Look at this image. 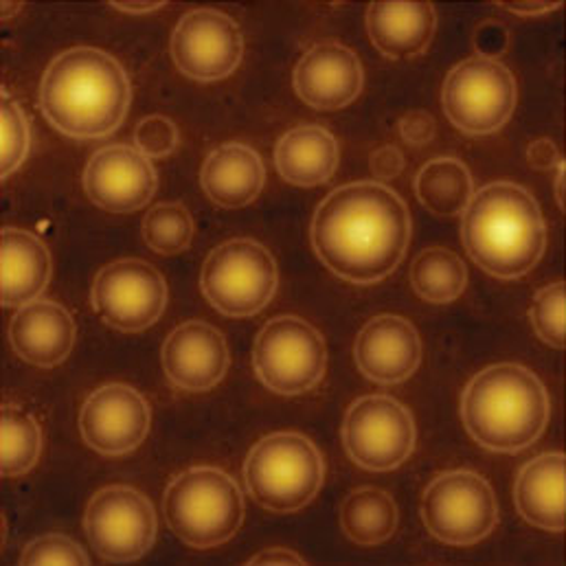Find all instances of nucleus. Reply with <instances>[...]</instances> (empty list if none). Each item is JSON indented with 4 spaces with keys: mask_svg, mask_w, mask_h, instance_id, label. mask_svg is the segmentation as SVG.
Returning a JSON list of instances; mask_svg holds the SVG:
<instances>
[{
    "mask_svg": "<svg viewBox=\"0 0 566 566\" xmlns=\"http://www.w3.org/2000/svg\"><path fill=\"white\" fill-rule=\"evenodd\" d=\"M411 242L407 202L387 185L352 182L334 189L312 220V247L340 280L376 283L391 275Z\"/></svg>",
    "mask_w": 566,
    "mask_h": 566,
    "instance_id": "f257e3e1",
    "label": "nucleus"
},
{
    "mask_svg": "<svg viewBox=\"0 0 566 566\" xmlns=\"http://www.w3.org/2000/svg\"><path fill=\"white\" fill-rule=\"evenodd\" d=\"M133 99L126 69L106 51L77 46L60 53L40 86V106L51 126L73 139H102L126 119Z\"/></svg>",
    "mask_w": 566,
    "mask_h": 566,
    "instance_id": "f03ea898",
    "label": "nucleus"
},
{
    "mask_svg": "<svg viewBox=\"0 0 566 566\" xmlns=\"http://www.w3.org/2000/svg\"><path fill=\"white\" fill-rule=\"evenodd\" d=\"M461 216L468 255L499 280L527 275L547 249V224L541 207L516 182L485 185L472 196Z\"/></svg>",
    "mask_w": 566,
    "mask_h": 566,
    "instance_id": "7ed1b4c3",
    "label": "nucleus"
},
{
    "mask_svg": "<svg viewBox=\"0 0 566 566\" xmlns=\"http://www.w3.org/2000/svg\"><path fill=\"white\" fill-rule=\"evenodd\" d=\"M552 402L536 374L501 363L479 371L463 391L461 418L470 437L494 452H518L545 432Z\"/></svg>",
    "mask_w": 566,
    "mask_h": 566,
    "instance_id": "20e7f679",
    "label": "nucleus"
},
{
    "mask_svg": "<svg viewBox=\"0 0 566 566\" xmlns=\"http://www.w3.org/2000/svg\"><path fill=\"white\" fill-rule=\"evenodd\" d=\"M169 530L193 549H211L231 541L244 521V496L227 472L198 465L180 472L165 492Z\"/></svg>",
    "mask_w": 566,
    "mask_h": 566,
    "instance_id": "39448f33",
    "label": "nucleus"
},
{
    "mask_svg": "<svg viewBox=\"0 0 566 566\" xmlns=\"http://www.w3.org/2000/svg\"><path fill=\"white\" fill-rule=\"evenodd\" d=\"M323 457L298 432H273L258 441L244 461L247 490L264 510L298 512L323 485Z\"/></svg>",
    "mask_w": 566,
    "mask_h": 566,
    "instance_id": "423d86ee",
    "label": "nucleus"
},
{
    "mask_svg": "<svg viewBox=\"0 0 566 566\" xmlns=\"http://www.w3.org/2000/svg\"><path fill=\"white\" fill-rule=\"evenodd\" d=\"M200 283L216 310L233 318H247L271 303L280 285V271L266 247L240 238L211 251Z\"/></svg>",
    "mask_w": 566,
    "mask_h": 566,
    "instance_id": "0eeeda50",
    "label": "nucleus"
},
{
    "mask_svg": "<svg viewBox=\"0 0 566 566\" xmlns=\"http://www.w3.org/2000/svg\"><path fill=\"white\" fill-rule=\"evenodd\" d=\"M441 102L448 119L461 133L492 135L514 115L516 80L499 60L474 55L448 73Z\"/></svg>",
    "mask_w": 566,
    "mask_h": 566,
    "instance_id": "6e6552de",
    "label": "nucleus"
},
{
    "mask_svg": "<svg viewBox=\"0 0 566 566\" xmlns=\"http://www.w3.org/2000/svg\"><path fill=\"white\" fill-rule=\"evenodd\" d=\"M426 530L446 545L468 547L492 534L499 503L492 485L472 470L439 474L422 496Z\"/></svg>",
    "mask_w": 566,
    "mask_h": 566,
    "instance_id": "1a4fd4ad",
    "label": "nucleus"
},
{
    "mask_svg": "<svg viewBox=\"0 0 566 566\" xmlns=\"http://www.w3.org/2000/svg\"><path fill=\"white\" fill-rule=\"evenodd\" d=\"M327 352L321 332L298 316H277L255 340L253 365L266 389L301 396L314 389L325 371Z\"/></svg>",
    "mask_w": 566,
    "mask_h": 566,
    "instance_id": "9d476101",
    "label": "nucleus"
},
{
    "mask_svg": "<svg viewBox=\"0 0 566 566\" xmlns=\"http://www.w3.org/2000/svg\"><path fill=\"white\" fill-rule=\"evenodd\" d=\"M84 530L91 547L108 563H133L156 541V512L135 488L111 485L99 490L86 510Z\"/></svg>",
    "mask_w": 566,
    "mask_h": 566,
    "instance_id": "9b49d317",
    "label": "nucleus"
},
{
    "mask_svg": "<svg viewBox=\"0 0 566 566\" xmlns=\"http://www.w3.org/2000/svg\"><path fill=\"white\" fill-rule=\"evenodd\" d=\"M347 454L365 470L402 465L416 448V424L407 407L389 396H367L349 407L343 422Z\"/></svg>",
    "mask_w": 566,
    "mask_h": 566,
    "instance_id": "f8f14e48",
    "label": "nucleus"
},
{
    "mask_svg": "<svg viewBox=\"0 0 566 566\" xmlns=\"http://www.w3.org/2000/svg\"><path fill=\"white\" fill-rule=\"evenodd\" d=\"M244 35L238 22L216 9L185 13L171 35V57L180 73L198 82L229 77L242 62Z\"/></svg>",
    "mask_w": 566,
    "mask_h": 566,
    "instance_id": "ddd939ff",
    "label": "nucleus"
},
{
    "mask_svg": "<svg viewBox=\"0 0 566 566\" xmlns=\"http://www.w3.org/2000/svg\"><path fill=\"white\" fill-rule=\"evenodd\" d=\"M93 305L111 327L143 332L167 305V283L143 260H119L99 271L93 283Z\"/></svg>",
    "mask_w": 566,
    "mask_h": 566,
    "instance_id": "4468645a",
    "label": "nucleus"
},
{
    "mask_svg": "<svg viewBox=\"0 0 566 566\" xmlns=\"http://www.w3.org/2000/svg\"><path fill=\"white\" fill-rule=\"evenodd\" d=\"M156 185L151 160L130 145H108L95 151L84 169L88 198L111 213L142 209L156 193Z\"/></svg>",
    "mask_w": 566,
    "mask_h": 566,
    "instance_id": "2eb2a0df",
    "label": "nucleus"
},
{
    "mask_svg": "<svg viewBox=\"0 0 566 566\" xmlns=\"http://www.w3.org/2000/svg\"><path fill=\"white\" fill-rule=\"evenodd\" d=\"M80 430L99 454H126L139 448L149 430V407L128 385L99 387L82 407Z\"/></svg>",
    "mask_w": 566,
    "mask_h": 566,
    "instance_id": "dca6fc26",
    "label": "nucleus"
},
{
    "mask_svg": "<svg viewBox=\"0 0 566 566\" xmlns=\"http://www.w3.org/2000/svg\"><path fill=\"white\" fill-rule=\"evenodd\" d=\"M229 347L220 329L202 321L178 325L163 345V369L182 391L213 389L229 369Z\"/></svg>",
    "mask_w": 566,
    "mask_h": 566,
    "instance_id": "f3484780",
    "label": "nucleus"
},
{
    "mask_svg": "<svg viewBox=\"0 0 566 566\" xmlns=\"http://www.w3.org/2000/svg\"><path fill=\"white\" fill-rule=\"evenodd\" d=\"M363 66L358 55L336 42L307 49L294 69L296 95L316 111H338L363 91Z\"/></svg>",
    "mask_w": 566,
    "mask_h": 566,
    "instance_id": "a211bd4d",
    "label": "nucleus"
},
{
    "mask_svg": "<svg viewBox=\"0 0 566 566\" xmlns=\"http://www.w3.org/2000/svg\"><path fill=\"white\" fill-rule=\"evenodd\" d=\"M356 363L363 376L378 385L405 382L422 363L420 334L407 318L380 314L360 329Z\"/></svg>",
    "mask_w": 566,
    "mask_h": 566,
    "instance_id": "6ab92c4d",
    "label": "nucleus"
},
{
    "mask_svg": "<svg viewBox=\"0 0 566 566\" xmlns=\"http://www.w3.org/2000/svg\"><path fill=\"white\" fill-rule=\"evenodd\" d=\"M75 321L55 301L38 298L18 307L9 325L13 352L35 367H55L69 358L75 345Z\"/></svg>",
    "mask_w": 566,
    "mask_h": 566,
    "instance_id": "aec40b11",
    "label": "nucleus"
},
{
    "mask_svg": "<svg viewBox=\"0 0 566 566\" xmlns=\"http://www.w3.org/2000/svg\"><path fill=\"white\" fill-rule=\"evenodd\" d=\"M205 193L224 209L253 202L266 182L262 156L247 143H224L213 149L200 171Z\"/></svg>",
    "mask_w": 566,
    "mask_h": 566,
    "instance_id": "412c9836",
    "label": "nucleus"
},
{
    "mask_svg": "<svg viewBox=\"0 0 566 566\" xmlns=\"http://www.w3.org/2000/svg\"><path fill=\"white\" fill-rule=\"evenodd\" d=\"M437 13L428 2H371L367 31L371 42L391 60H409L424 53L434 35Z\"/></svg>",
    "mask_w": 566,
    "mask_h": 566,
    "instance_id": "4be33fe9",
    "label": "nucleus"
},
{
    "mask_svg": "<svg viewBox=\"0 0 566 566\" xmlns=\"http://www.w3.org/2000/svg\"><path fill=\"white\" fill-rule=\"evenodd\" d=\"M516 505L525 521L547 532L566 530V459L547 452L532 459L516 479Z\"/></svg>",
    "mask_w": 566,
    "mask_h": 566,
    "instance_id": "5701e85b",
    "label": "nucleus"
},
{
    "mask_svg": "<svg viewBox=\"0 0 566 566\" xmlns=\"http://www.w3.org/2000/svg\"><path fill=\"white\" fill-rule=\"evenodd\" d=\"M2 305L22 307L38 301L51 280V255L29 231L7 227L0 249Z\"/></svg>",
    "mask_w": 566,
    "mask_h": 566,
    "instance_id": "b1692460",
    "label": "nucleus"
},
{
    "mask_svg": "<svg viewBox=\"0 0 566 566\" xmlns=\"http://www.w3.org/2000/svg\"><path fill=\"white\" fill-rule=\"evenodd\" d=\"M338 154V143L332 133L316 124H303L280 139L275 163L283 180L298 187H316L334 176Z\"/></svg>",
    "mask_w": 566,
    "mask_h": 566,
    "instance_id": "393cba45",
    "label": "nucleus"
},
{
    "mask_svg": "<svg viewBox=\"0 0 566 566\" xmlns=\"http://www.w3.org/2000/svg\"><path fill=\"white\" fill-rule=\"evenodd\" d=\"M416 193L434 216H461L474 196V182L459 158H432L416 178Z\"/></svg>",
    "mask_w": 566,
    "mask_h": 566,
    "instance_id": "a878e982",
    "label": "nucleus"
},
{
    "mask_svg": "<svg viewBox=\"0 0 566 566\" xmlns=\"http://www.w3.org/2000/svg\"><path fill=\"white\" fill-rule=\"evenodd\" d=\"M340 525L349 541L374 547L389 541L398 527V507L391 494L378 488L352 492L340 510Z\"/></svg>",
    "mask_w": 566,
    "mask_h": 566,
    "instance_id": "bb28decb",
    "label": "nucleus"
},
{
    "mask_svg": "<svg viewBox=\"0 0 566 566\" xmlns=\"http://www.w3.org/2000/svg\"><path fill=\"white\" fill-rule=\"evenodd\" d=\"M411 283L420 298L434 305H446L459 298L465 290L468 271L452 251L432 247L413 262Z\"/></svg>",
    "mask_w": 566,
    "mask_h": 566,
    "instance_id": "cd10ccee",
    "label": "nucleus"
},
{
    "mask_svg": "<svg viewBox=\"0 0 566 566\" xmlns=\"http://www.w3.org/2000/svg\"><path fill=\"white\" fill-rule=\"evenodd\" d=\"M2 476L27 474L42 452V430L38 422L15 407H4L0 416Z\"/></svg>",
    "mask_w": 566,
    "mask_h": 566,
    "instance_id": "c85d7f7f",
    "label": "nucleus"
},
{
    "mask_svg": "<svg viewBox=\"0 0 566 566\" xmlns=\"http://www.w3.org/2000/svg\"><path fill=\"white\" fill-rule=\"evenodd\" d=\"M193 218L187 207L178 202H165L149 209L143 220L145 244L160 255H176L189 249L193 240Z\"/></svg>",
    "mask_w": 566,
    "mask_h": 566,
    "instance_id": "c756f323",
    "label": "nucleus"
},
{
    "mask_svg": "<svg viewBox=\"0 0 566 566\" xmlns=\"http://www.w3.org/2000/svg\"><path fill=\"white\" fill-rule=\"evenodd\" d=\"M565 283L556 282L543 287L532 301V325L536 334L552 347L563 349L566 340Z\"/></svg>",
    "mask_w": 566,
    "mask_h": 566,
    "instance_id": "7c9ffc66",
    "label": "nucleus"
},
{
    "mask_svg": "<svg viewBox=\"0 0 566 566\" xmlns=\"http://www.w3.org/2000/svg\"><path fill=\"white\" fill-rule=\"evenodd\" d=\"M0 130H2V178H9L27 158L31 133L20 104L2 93L0 97Z\"/></svg>",
    "mask_w": 566,
    "mask_h": 566,
    "instance_id": "2f4dec72",
    "label": "nucleus"
},
{
    "mask_svg": "<svg viewBox=\"0 0 566 566\" xmlns=\"http://www.w3.org/2000/svg\"><path fill=\"white\" fill-rule=\"evenodd\" d=\"M22 565H88V554L71 538L46 534L31 541L20 556Z\"/></svg>",
    "mask_w": 566,
    "mask_h": 566,
    "instance_id": "473e14b6",
    "label": "nucleus"
},
{
    "mask_svg": "<svg viewBox=\"0 0 566 566\" xmlns=\"http://www.w3.org/2000/svg\"><path fill=\"white\" fill-rule=\"evenodd\" d=\"M178 139L180 135L176 124L160 115H151L143 119L135 130V145L147 158H163L171 154L178 145Z\"/></svg>",
    "mask_w": 566,
    "mask_h": 566,
    "instance_id": "72a5a7b5",
    "label": "nucleus"
},
{
    "mask_svg": "<svg viewBox=\"0 0 566 566\" xmlns=\"http://www.w3.org/2000/svg\"><path fill=\"white\" fill-rule=\"evenodd\" d=\"M400 135L405 142L424 145L434 137V122L428 113H411L402 119Z\"/></svg>",
    "mask_w": 566,
    "mask_h": 566,
    "instance_id": "f704fd0d",
    "label": "nucleus"
},
{
    "mask_svg": "<svg viewBox=\"0 0 566 566\" xmlns=\"http://www.w3.org/2000/svg\"><path fill=\"white\" fill-rule=\"evenodd\" d=\"M405 167V156L398 147L387 145L380 147L374 156H371V171L378 178H396Z\"/></svg>",
    "mask_w": 566,
    "mask_h": 566,
    "instance_id": "c9c22d12",
    "label": "nucleus"
},
{
    "mask_svg": "<svg viewBox=\"0 0 566 566\" xmlns=\"http://www.w3.org/2000/svg\"><path fill=\"white\" fill-rule=\"evenodd\" d=\"M563 160V156L558 154V147L547 139L543 142L532 143L530 147V163L538 169H554L558 163Z\"/></svg>",
    "mask_w": 566,
    "mask_h": 566,
    "instance_id": "e433bc0d",
    "label": "nucleus"
},
{
    "mask_svg": "<svg viewBox=\"0 0 566 566\" xmlns=\"http://www.w3.org/2000/svg\"><path fill=\"white\" fill-rule=\"evenodd\" d=\"M249 565H305V560L298 554L290 552V549L275 547V549L258 554L255 558H251Z\"/></svg>",
    "mask_w": 566,
    "mask_h": 566,
    "instance_id": "4c0bfd02",
    "label": "nucleus"
},
{
    "mask_svg": "<svg viewBox=\"0 0 566 566\" xmlns=\"http://www.w3.org/2000/svg\"><path fill=\"white\" fill-rule=\"evenodd\" d=\"M501 7L510 13L532 18V15H545L549 11L560 9V2H501Z\"/></svg>",
    "mask_w": 566,
    "mask_h": 566,
    "instance_id": "58836bf2",
    "label": "nucleus"
},
{
    "mask_svg": "<svg viewBox=\"0 0 566 566\" xmlns=\"http://www.w3.org/2000/svg\"><path fill=\"white\" fill-rule=\"evenodd\" d=\"M163 4H165V2H119V0L113 2L115 9H122V11H126V13H149V11L160 9Z\"/></svg>",
    "mask_w": 566,
    "mask_h": 566,
    "instance_id": "ea45409f",
    "label": "nucleus"
},
{
    "mask_svg": "<svg viewBox=\"0 0 566 566\" xmlns=\"http://www.w3.org/2000/svg\"><path fill=\"white\" fill-rule=\"evenodd\" d=\"M556 200L565 207V158L556 165Z\"/></svg>",
    "mask_w": 566,
    "mask_h": 566,
    "instance_id": "a19ab883",
    "label": "nucleus"
},
{
    "mask_svg": "<svg viewBox=\"0 0 566 566\" xmlns=\"http://www.w3.org/2000/svg\"><path fill=\"white\" fill-rule=\"evenodd\" d=\"M22 9V4L20 2H2V7H0V11H2V18L4 20H9L15 11H20Z\"/></svg>",
    "mask_w": 566,
    "mask_h": 566,
    "instance_id": "79ce46f5",
    "label": "nucleus"
}]
</instances>
